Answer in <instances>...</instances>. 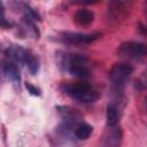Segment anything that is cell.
<instances>
[{
  "mask_svg": "<svg viewBox=\"0 0 147 147\" xmlns=\"http://www.w3.org/2000/svg\"><path fill=\"white\" fill-rule=\"evenodd\" d=\"M93 132V127L92 125L87 124V123H79L76 127H75V136L78 140H86L90 138V136Z\"/></svg>",
  "mask_w": 147,
  "mask_h": 147,
  "instance_id": "14",
  "label": "cell"
},
{
  "mask_svg": "<svg viewBox=\"0 0 147 147\" xmlns=\"http://www.w3.org/2000/svg\"><path fill=\"white\" fill-rule=\"evenodd\" d=\"M21 29L28 36H31L33 38H38L39 37V31H38L37 26L34 25V21H32V20H30L28 17L23 16L22 22H21Z\"/></svg>",
  "mask_w": 147,
  "mask_h": 147,
  "instance_id": "13",
  "label": "cell"
},
{
  "mask_svg": "<svg viewBox=\"0 0 147 147\" xmlns=\"http://www.w3.org/2000/svg\"><path fill=\"white\" fill-rule=\"evenodd\" d=\"M146 103H147V99H146Z\"/></svg>",
  "mask_w": 147,
  "mask_h": 147,
  "instance_id": "17",
  "label": "cell"
},
{
  "mask_svg": "<svg viewBox=\"0 0 147 147\" xmlns=\"http://www.w3.org/2000/svg\"><path fill=\"white\" fill-rule=\"evenodd\" d=\"M56 110H57L59 115L61 116V118L63 119V124L62 125H64L68 129H70L71 126H75L76 127L79 123L83 122L82 121V115L77 110H75V109H72L70 107H67V106H57L56 107Z\"/></svg>",
  "mask_w": 147,
  "mask_h": 147,
  "instance_id": "6",
  "label": "cell"
},
{
  "mask_svg": "<svg viewBox=\"0 0 147 147\" xmlns=\"http://www.w3.org/2000/svg\"><path fill=\"white\" fill-rule=\"evenodd\" d=\"M74 21L80 26H87L94 21V13L86 8L78 9L74 15Z\"/></svg>",
  "mask_w": 147,
  "mask_h": 147,
  "instance_id": "10",
  "label": "cell"
},
{
  "mask_svg": "<svg viewBox=\"0 0 147 147\" xmlns=\"http://www.w3.org/2000/svg\"><path fill=\"white\" fill-rule=\"evenodd\" d=\"M2 72L5 75V77L13 82L14 84H20L21 82V72H20V68L16 63L10 62L8 60H6L2 63Z\"/></svg>",
  "mask_w": 147,
  "mask_h": 147,
  "instance_id": "9",
  "label": "cell"
},
{
  "mask_svg": "<svg viewBox=\"0 0 147 147\" xmlns=\"http://www.w3.org/2000/svg\"><path fill=\"white\" fill-rule=\"evenodd\" d=\"M136 86H137L139 90H145V88H147V68L145 69V71H144L142 75L140 76V78L137 79Z\"/></svg>",
  "mask_w": 147,
  "mask_h": 147,
  "instance_id": "15",
  "label": "cell"
},
{
  "mask_svg": "<svg viewBox=\"0 0 147 147\" xmlns=\"http://www.w3.org/2000/svg\"><path fill=\"white\" fill-rule=\"evenodd\" d=\"M101 37L100 32L83 33V32H61L60 39L68 44H90Z\"/></svg>",
  "mask_w": 147,
  "mask_h": 147,
  "instance_id": "5",
  "label": "cell"
},
{
  "mask_svg": "<svg viewBox=\"0 0 147 147\" xmlns=\"http://www.w3.org/2000/svg\"><path fill=\"white\" fill-rule=\"evenodd\" d=\"M117 53L123 59L140 61L147 56V45L139 41H125L119 45Z\"/></svg>",
  "mask_w": 147,
  "mask_h": 147,
  "instance_id": "4",
  "label": "cell"
},
{
  "mask_svg": "<svg viewBox=\"0 0 147 147\" xmlns=\"http://www.w3.org/2000/svg\"><path fill=\"white\" fill-rule=\"evenodd\" d=\"M132 72H133V68L129 63L122 62L114 64L113 68L109 70V75H108V79L113 91L121 94Z\"/></svg>",
  "mask_w": 147,
  "mask_h": 147,
  "instance_id": "3",
  "label": "cell"
},
{
  "mask_svg": "<svg viewBox=\"0 0 147 147\" xmlns=\"http://www.w3.org/2000/svg\"><path fill=\"white\" fill-rule=\"evenodd\" d=\"M118 106L115 102H110L107 106V113H106V118H107V126H116L119 119V111H118Z\"/></svg>",
  "mask_w": 147,
  "mask_h": 147,
  "instance_id": "11",
  "label": "cell"
},
{
  "mask_svg": "<svg viewBox=\"0 0 147 147\" xmlns=\"http://www.w3.org/2000/svg\"><path fill=\"white\" fill-rule=\"evenodd\" d=\"M25 55H26V49L23 48L20 45H10L6 48L5 51V56L6 60L18 64H24L25 61Z\"/></svg>",
  "mask_w": 147,
  "mask_h": 147,
  "instance_id": "8",
  "label": "cell"
},
{
  "mask_svg": "<svg viewBox=\"0 0 147 147\" xmlns=\"http://www.w3.org/2000/svg\"><path fill=\"white\" fill-rule=\"evenodd\" d=\"M123 139V133L121 127L110 126L107 129L102 137V146L103 147H121Z\"/></svg>",
  "mask_w": 147,
  "mask_h": 147,
  "instance_id": "7",
  "label": "cell"
},
{
  "mask_svg": "<svg viewBox=\"0 0 147 147\" xmlns=\"http://www.w3.org/2000/svg\"><path fill=\"white\" fill-rule=\"evenodd\" d=\"M63 92L82 103H92L99 99V92L88 83H72L62 86Z\"/></svg>",
  "mask_w": 147,
  "mask_h": 147,
  "instance_id": "2",
  "label": "cell"
},
{
  "mask_svg": "<svg viewBox=\"0 0 147 147\" xmlns=\"http://www.w3.org/2000/svg\"><path fill=\"white\" fill-rule=\"evenodd\" d=\"M24 64L26 65L29 72L31 75H37L39 71V67H40V62L39 59L36 54H33L31 51H26V55H25V61Z\"/></svg>",
  "mask_w": 147,
  "mask_h": 147,
  "instance_id": "12",
  "label": "cell"
},
{
  "mask_svg": "<svg viewBox=\"0 0 147 147\" xmlns=\"http://www.w3.org/2000/svg\"><path fill=\"white\" fill-rule=\"evenodd\" d=\"M25 87H26L28 92H30V94H32V95H36V96H40V95H41V92H40V90H39L37 86L32 85L31 83H26V84H25Z\"/></svg>",
  "mask_w": 147,
  "mask_h": 147,
  "instance_id": "16",
  "label": "cell"
},
{
  "mask_svg": "<svg viewBox=\"0 0 147 147\" xmlns=\"http://www.w3.org/2000/svg\"><path fill=\"white\" fill-rule=\"evenodd\" d=\"M56 62L62 71H67L75 77L84 78L90 75V60L84 55L59 52Z\"/></svg>",
  "mask_w": 147,
  "mask_h": 147,
  "instance_id": "1",
  "label": "cell"
}]
</instances>
